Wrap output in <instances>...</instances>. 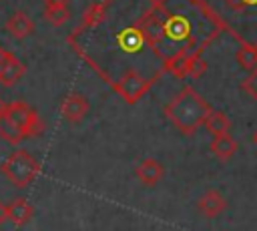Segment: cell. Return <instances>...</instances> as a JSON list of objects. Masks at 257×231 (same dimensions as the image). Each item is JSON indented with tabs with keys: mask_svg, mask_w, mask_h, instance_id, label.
Wrapping results in <instances>:
<instances>
[{
	"mask_svg": "<svg viewBox=\"0 0 257 231\" xmlns=\"http://www.w3.org/2000/svg\"><path fill=\"white\" fill-rule=\"evenodd\" d=\"M4 110H6V102H4L2 98H0V117L4 114Z\"/></svg>",
	"mask_w": 257,
	"mask_h": 231,
	"instance_id": "obj_21",
	"label": "cell"
},
{
	"mask_svg": "<svg viewBox=\"0 0 257 231\" xmlns=\"http://www.w3.org/2000/svg\"><path fill=\"white\" fill-rule=\"evenodd\" d=\"M4 114L20 129V133L24 135V139H32L36 135L42 133L44 125L40 121V114L34 106H30L28 102L24 100H12V102H6V110Z\"/></svg>",
	"mask_w": 257,
	"mask_h": 231,
	"instance_id": "obj_5",
	"label": "cell"
},
{
	"mask_svg": "<svg viewBox=\"0 0 257 231\" xmlns=\"http://www.w3.org/2000/svg\"><path fill=\"white\" fill-rule=\"evenodd\" d=\"M2 54H4V48L0 46V60H2Z\"/></svg>",
	"mask_w": 257,
	"mask_h": 231,
	"instance_id": "obj_22",
	"label": "cell"
},
{
	"mask_svg": "<svg viewBox=\"0 0 257 231\" xmlns=\"http://www.w3.org/2000/svg\"><path fill=\"white\" fill-rule=\"evenodd\" d=\"M207 70V62L203 58V54L193 56V60L189 62V70H187V78H201Z\"/></svg>",
	"mask_w": 257,
	"mask_h": 231,
	"instance_id": "obj_17",
	"label": "cell"
},
{
	"mask_svg": "<svg viewBox=\"0 0 257 231\" xmlns=\"http://www.w3.org/2000/svg\"><path fill=\"white\" fill-rule=\"evenodd\" d=\"M197 209L205 219H215L219 217L225 209H227V199L221 195V191L217 189H207L199 201H197Z\"/></svg>",
	"mask_w": 257,
	"mask_h": 231,
	"instance_id": "obj_9",
	"label": "cell"
},
{
	"mask_svg": "<svg viewBox=\"0 0 257 231\" xmlns=\"http://www.w3.org/2000/svg\"><path fill=\"white\" fill-rule=\"evenodd\" d=\"M6 221H8V205L0 201V225H4Z\"/></svg>",
	"mask_w": 257,
	"mask_h": 231,
	"instance_id": "obj_20",
	"label": "cell"
},
{
	"mask_svg": "<svg viewBox=\"0 0 257 231\" xmlns=\"http://www.w3.org/2000/svg\"><path fill=\"white\" fill-rule=\"evenodd\" d=\"M24 74H26L24 62L16 54L4 50L2 60H0V84L2 86H14Z\"/></svg>",
	"mask_w": 257,
	"mask_h": 231,
	"instance_id": "obj_7",
	"label": "cell"
},
{
	"mask_svg": "<svg viewBox=\"0 0 257 231\" xmlns=\"http://www.w3.org/2000/svg\"><path fill=\"white\" fill-rule=\"evenodd\" d=\"M209 110H211L209 102L193 86H183L165 106L163 112L179 133L193 135L203 125Z\"/></svg>",
	"mask_w": 257,
	"mask_h": 231,
	"instance_id": "obj_3",
	"label": "cell"
},
{
	"mask_svg": "<svg viewBox=\"0 0 257 231\" xmlns=\"http://www.w3.org/2000/svg\"><path fill=\"white\" fill-rule=\"evenodd\" d=\"M4 30H6L12 38H16V40H24V38H28V36L34 34L36 24H34V20H32L24 10H16V12H12V14L8 16V20L4 22Z\"/></svg>",
	"mask_w": 257,
	"mask_h": 231,
	"instance_id": "obj_8",
	"label": "cell"
},
{
	"mask_svg": "<svg viewBox=\"0 0 257 231\" xmlns=\"http://www.w3.org/2000/svg\"><path fill=\"white\" fill-rule=\"evenodd\" d=\"M0 2H2V0H0Z\"/></svg>",
	"mask_w": 257,
	"mask_h": 231,
	"instance_id": "obj_24",
	"label": "cell"
},
{
	"mask_svg": "<svg viewBox=\"0 0 257 231\" xmlns=\"http://www.w3.org/2000/svg\"><path fill=\"white\" fill-rule=\"evenodd\" d=\"M203 127L207 129V133H209L211 137H221V135H229V131H231V121H229V117H227L225 112L211 108L209 114H207L205 121H203Z\"/></svg>",
	"mask_w": 257,
	"mask_h": 231,
	"instance_id": "obj_12",
	"label": "cell"
},
{
	"mask_svg": "<svg viewBox=\"0 0 257 231\" xmlns=\"http://www.w3.org/2000/svg\"><path fill=\"white\" fill-rule=\"evenodd\" d=\"M135 175L137 179L145 185V187H155L163 181L165 177V167L157 161V159H143L137 169H135Z\"/></svg>",
	"mask_w": 257,
	"mask_h": 231,
	"instance_id": "obj_10",
	"label": "cell"
},
{
	"mask_svg": "<svg viewBox=\"0 0 257 231\" xmlns=\"http://www.w3.org/2000/svg\"><path fill=\"white\" fill-rule=\"evenodd\" d=\"M253 139H255V143H257V133H255V137H253Z\"/></svg>",
	"mask_w": 257,
	"mask_h": 231,
	"instance_id": "obj_23",
	"label": "cell"
},
{
	"mask_svg": "<svg viewBox=\"0 0 257 231\" xmlns=\"http://www.w3.org/2000/svg\"><path fill=\"white\" fill-rule=\"evenodd\" d=\"M0 137H2L6 143H10V145H18V143L24 141V135L20 133V129H18L6 114L0 117Z\"/></svg>",
	"mask_w": 257,
	"mask_h": 231,
	"instance_id": "obj_16",
	"label": "cell"
},
{
	"mask_svg": "<svg viewBox=\"0 0 257 231\" xmlns=\"http://www.w3.org/2000/svg\"><path fill=\"white\" fill-rule=\"evenodd\" d=\"M239 145L231 135H221V137H213L209 151L219 159V161H229L235 153H237Z\"/></svg>",
	"mask_w": 257,
	"mask_h": 231,
	"instance_id": "obj_13",
	"label": "cell"
},
{
	"mask_svg": "<svg viewBox=\"0 0 257 231\" xmlns=\"http://www.w3.org/2000/svg\"><path fill=\"white\" fill-rule=\"evenodd\" d=\"M44 6H70V0H42Z\"/></svg>",
	"mask_w": 257,
	"mask_h": 231,
	"instance_id": "obj_19",
	"label": "cell"
},
{
	"mask_svg": "<svg viewBox=\"0 0 257 231\" xmlns=\"http://www.w3.org/2000/svg\"><path fill=\"white\" fill-rule=\"evenodd\" d=\"M241 88H243L253 100H257V68L247 74V78L241 82Z\"/></svg>",
	"mask_w": 257,
	"mask_h": 231,
	"instance_id": "obj_18",
	"label": "cell"
},
{
	"mask_svg": "<svg viewBox=\"0 0 257 231\" xmlns=\"http://www.w3.org/2000/svg\"><path fill=\"white\" fill-rule=\"evenodd\" d=\"M34 217V207L28 199L20 197L14 199L12 203H8V221L16 227H24L26 223H30Z\"/></svg>",
	"mask_w": 257,
	"mask_h": 231,
	"instance_id": "obj_11",
	"label": "cell"
},
{
	"mask_svg": "<svg viewBox=\"0 0 257 231\" xmlns=\"http://www.w3.org/2000/svg\"><path fill=\"white\" fill-rule=\"evenodd\" d=\"M40 163L38 159L24 151V149H16L12 151L2 163H0V173L14 185V187H28L36 181V177L40 175Z\"/></svg>",
	"mask_w": 257,
	"mask_h": 231,
	"instance_id": "obj_4",
	"label": "cell"
},
{
	"mask_svg": "<svg viewBox=\"0 0 257 231\" xmlns=\"http://www.w3.org/2000/svg\"><path fill=\"white\" fill-rule=\"evenodd\" d=\"M235 58L243 70H247V72L255 70L257 68V46L251 42H241L239 50L235 52Z\"/></svg>",
	"mask_w": 257,
	"mask_h": 231,
	"instance_id": "obj_14",
	"label": "cell"
},
{
	"mask_svg": "<svg viewBox=\"0 0 257 231\" xmlns=\"http://www.w3.org/2000/svg\"><path fill=\"white\" fill-rule=\"evenodd\" d=\"M90 110V102L82 92H70L60 102V117L70 125H80Z\"/></svg>",
	"mask_w": 257,
	"mask_h": 231,
	"instance_id": "obj_6",
	"label": "cell"
},
{
	"mask_svg": "<svg viewBox=\"0 0 257 231\" xmlns=\"http://www.w3.org/2000/svg\"><path fill=\"white\" fill-rule=\"evenodd\" d=\"M42 16L50 26H62L70 18V6H44Z\"/></svg>",
	"mask_w": 257,
	"mask_h": 231,
	"instance_id": "obj_15",
	"label": "cell"
},
{
	"mask_svg": "<svg viewBox=\"0 0 257 231\" xmlns=\"http://www.w3.org/2000/svg\"><path fill=\"white\" fill-rule=\"evenodd\" d=\"M223 28L207 0H155L149 18V36L163 68L169 60L203 54L205 46Z\"/></svg>",
	"mask_w": 257,
	"mask_h": 231,
	"instance_id": "obj_2",
	"label": "cell"
},
{
	"mask_svg": "<svg viewBox=\"0 0 257 231\" xmlns=\"http://www.w3.org/2000/svg\"><path fill=\"white\" fill-rule=\"evenodd\" d=\"M155 0H98L70 30V50L108 86L128 76L157 82L165 72L151 36L149 18Z\"/></svg>",
	"mask_w": 257,
	"mask_h": 231,
	"instance_id": "obj_1",
	"label": "cell"
}]
</instances>
